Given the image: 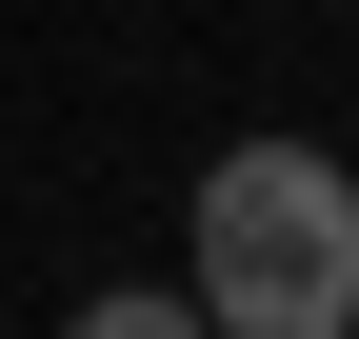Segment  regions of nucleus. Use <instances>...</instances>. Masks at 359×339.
I'll return each instance as SVG.
<instances>
[{
	"instance_id": "obj_2",
	"label": "nucleus",
	"mask_w": 359,
	"mask_h": 339,
	"mask_svg": "<svg viewBox=\"0 0 359 339\" xmlns=\"http://www.w3.org/2000/svg\"><path fill=\"white\" fill-rule=\"evenodd\" d=\"M60 339H219V319H180V300H160V279H120V300H80Z\"/></svg>"
},
{
	"instance_id": "obj_1",
	"label": "nucleus",
	"mask_w": 359,
	"mask_h": 339,
	"mask_svg": "<svg viewBox=\"0 0 359 339\" xmlns=\"http://www.w3.org/2000/svg\"><path fill=\"white\" fill-rule=\"evenodd\" d=\"M200 319L219 339H359V180L320 140H240L200 180Z\"/></svg>"
}]
</instances>
